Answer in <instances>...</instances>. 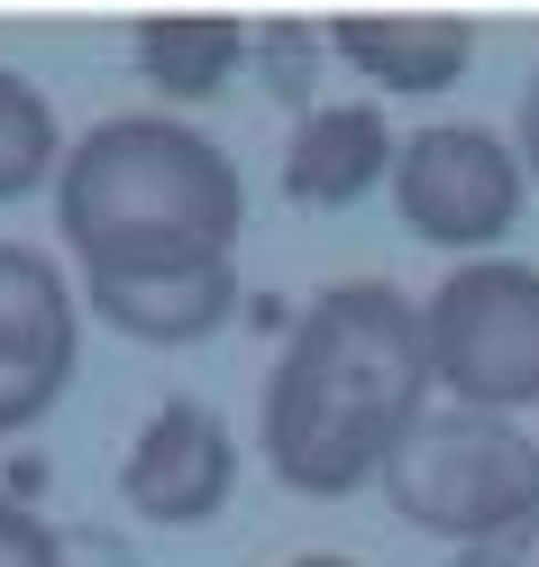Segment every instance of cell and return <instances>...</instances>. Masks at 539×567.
I'll list each match as a JSON object with an SVG mask.
<instances>
[{"mask_svg":"<svg viewBox=\"0 0 539 567\" xmlns=\"http://www.w3.org/2000/svg\"><path fill=\"white\" fill-rule=\"evenodd\" d=\"M429 330L421 302L356 275L302 302L266 375V467L293 494H356L429 421Z\"/></svg>","mask_w":539,"mask_h":567,"instance_id":"6da1fadb","label":"cell"},{"mask_svg":"<svg viewBox=\"0 0 539 567\" xmlns=\"http://www.w3.org/2000/svg\"><path fill=\"white\" fill-rule=\"evenodd\" d=\"M55 229L83 275L229 266L247 229V184L193 120L120 111L74 137V156L55 174Z\"/></svg>","mask_w":539,"mask_h":567,"instance_id":"7a4b0ae2","label":"cell"},{"mask_svg":"<svg viewBox=\"0 0 539 567\" xmlns=\"http://www.w3.org/2000/svg\"><path fill=\"white\" fill-rule=\"evenodd\" d=\"M384 494L412 530L448 549H494L521 540L539 522V440L502 412H466V403H429V421L393 449Z\"/></svg>","mask_w":539,"mask_h":567,"instance_id":"3957f363","label":"cell"},{"mask_svg":"<svg viewBox=\"0 0 539 567\" xmlns=\"http://www.w3.org/2000/svg\"><path fill=\"white\" fill-rule=\"evenodd\" d=\"M429 375L466 412H530L539 403V266L521 257H466L421 302Z\"/></svg>","mask_w":539,"mask_h":567,"instance_id":"277c9868","label":"cell"},{"mask_svg":"<svg viewBox=\"0 0 539 567\" xmlns=\"http://www.w3.org/2000/svg\"><path fill=\"white\" fill-rule=\"evenodd\" d=\"M521 193H530V165L521 147H502L494 128L476 120H439V128H412L403 156H393V210L403 229L429 247H494L521 229Z\"/></svg>","mask_w":539,"mask_h":567,"instance_id":"5b68a950","label":"cell"},{"mask_svg":"<svg viewBox=\"0 0 539 567\" xmlns=\"http://www.w3.org/2000/svg\"><path fill=\"white\" fill-rule=\"evenodd\" d=\"M229 494H238V440H229V421L210 403H193V394L156 403L147 431H137L128 457H120V504L137 522H156V530H201V522L229 513Z\"/></svg>","mask_w":539,"mask_h":567,"instance_id":"8992f818","label":"cell"},{"mask_svg":"<svg viewBox=\"0 0 539 567\" xmlns=\"http://www.w3.org/2000/svg\"><path fill=\"white\" fill-rule=\"evenodd\" d=\"M393 156H403V137H393L384 101H311L283 147V193L302 210H348L375 184H393Z\"/></svg>","mask_w":539,"mask_h":567,"instance_id":"52a82bcc","label":"cell"},{"mask_svg":"<svg viewBox=\"0 0 539 567\" xmlns=\"http://www.w3.org/2000/svg\"><path fill=\"white\" fill-rule=\"evenodd\" d=\"M83 302L137 348H193L238 311L229 266H184V275H83Z\"/></svg>","mask_w":539,"mask_h":567,"instance_id":"ba28073f","label":"cell"},{"mask_svg":"<svg viewBox=\"0 0 539 567\" xmlns=\"http://www.w3.org/2000/svg\"><path fill=\"white\" fill-rule=\"evenodd\" d=\"M330 55L356 64L375 92H448L476 64V28L466 19H339Z\"/></svg>","mask_w":539,"mask_h":567,"instance_id":"9c48e42d","label":"cell"},{"mask_svg":"<svg viewBox=\"0 0 539 567\" xmlns=\"http://www.w3.org/2000/svg\"><path fill=\"white\" fill-rule=\"evenodd\" d=\"M247 28L238 19H193V10H174V19H137V83H156L165 101H220L238 83V64H247Z\"/></svg>","mask_w":539,"mask_h":567,"instance_id":"30bf717a","label":"cell"},{"mask_svg":"<svg viewBox=\"0 0 539 567\" xmlns=\"http://www.w3.org/2000/svg\"><path fill=\"white\" fill-rule=\"evenodd\" d=\"M0 358H83L74 284L19 238H0Z\"/></svg>","mask_w":539,"mask_h":567,"instance_id":"8fae6325","label":"cell"},{"mask_svg":"<svg viewBox=\"0 0 539 567\" xmlns=\"http://www.w3.org/2000/svg\"><path fill=\"white\" fill-rule=\"evenodd\" d=\"M64 128L46 111V92L19 74V64H0V202H28L46 184V174H64Z\"/></svg>","mask_w":539,"mask_h":567,"instance_id":"7c38bea8","label":"cell"},{"mask_svg":"<svg viewBox=\"0 0 539 567\" xmlns=\"http://www.w3.org/2000/svg\"><path fill=\"white\" fill-rule=\"evenodd\" d=\"M64 384H74V358H0V440L46 421L64 403Z\"/></svg>","mask_w":539,"mask_h":567,"instance_id":"4fadbf2b","label":"cell"},{"mask_svg":"<svg viewBox=\"0 0 539 567\" xmlns=\"http://www.w3.org/2000/svg\"><path fill=\"white\" fill-rule=\"evenodd\" d=\"M0 567H74V558H64V540H55L28 504L0 494Z\"/></svg>","mask_w":539,"mask_h":567,"instance_id":"5bb4252c","label":"cell"},{"mask_svg":"<svg viewBox=\"0 0 539 567\" xmlns=\"http://www.w3.org/2000/svg\"><path fill=\"white\" fill-rule=\"evenodd\" d=\"M521 165H530V184H539V74H530V92H521Z\"/></svg>","mask_w":539,"mask_h":567,"instance_id":"9a60e30c","label":"cell"},{"mask_svg":"<svg viewBox=\"0 0 539 567\" xmlns=\"http://www.w3.org/2000/svg\"><path fill=\"white\" fill-rule=\"evenodd\" d=\"M283 567H356V558H339V549H302V558H283Z\"/></svg>","mask_w":539,"mask_h":567,"instance_id":"2e32d148","label":"cell"}]
</instances>
